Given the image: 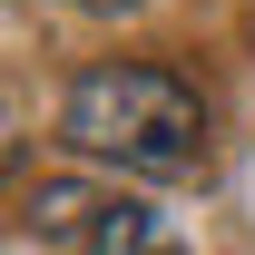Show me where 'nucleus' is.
Listing matches in <instances>:
<instances>
[{"label":"nucleus","instance_id":"nucleus-2","mask_svg":"<svg viewBox=\"0 0 255 255\" xmlns=\"http://www.w3.org/2000/svg\"><path fill=\"white\" fill-rule=\"evenodd\" d=\"M20 226L49 236L69 255H187V236L147 206V196H118V187H89V177H39L20 196Z\"/></svg>","mask_w":255,"mask_h":255},{"label":"nucleus","instance_id":"nucleus-1","mask_svg":"<svg viewBox=\"0 0 255 255\" xmlns=\"http://www.w3.org/2000/svg\"><path fill=\"white\" fill-rule=\"evenodd\" d=\"M59 137L128 177H206V98L167 59H89L59 98Z\"/></svg>","mask_w":255,"mask_h":255},{"label":"nucleus","instance_id":"nucleus-3","mask_svg":"<svg viewBox=\"0 0 255 255\" xmlns=\"http://www.w3.org/2000/svg\"><path fill=\"white\" fill-rule=\"evenodd\" d=\"M69 10H137V0H69Z\"/></svg>","mask_w":255,"mask_h":255}]
</instances>
